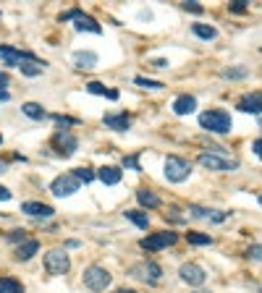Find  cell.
Listing matches in <instances>:
<instances>
[{
	"label": "cell",
	"mask_w": 262,
	"mask_h": 293,
	"mask_svg": "<svg viewBox=\"0 0 262 293\" xmlns=\"http://www.w3.org/2000/svg\"><path fill=\"white\" fill-rule=\"evenodd\" d=\"M71 175L76 178L79 184H81V181H84V184H92V181H95V173H92L90 168H74V173H71Z\"/></svg>",
	"instance_id": "83f0119b"
},
{
	"label": "cell",
	"mask_w": 262,
	"mask_h": 293,
	"mask_svg": "<svg viewBox=\"0 0 262 293\" xmlns=\"http://www.w3.org/2000/svg\"><path fill=\"white\" fill-rule=\"evenodd\" d=\"M200 165L205 170H212V173H233L238 168L236 160L231 157H223V154H215V152H202L200 154Z\"/></svg>",
	"instance_id": "7a4b0ae2"
},
{
	"label": "cell",
	"mask_w": 262,
	"mask_h": 293,
	"mask_svg": "<svg viewBox=\"0 0 262 293\" xmlns=\"http://www.w3.org/2000/svg\"><path fill=\"white\" fill-rule=\"evenodd\" d=\"M191 32L200 37V39H215V37H217V29H215V27H207V24H194Z\"/></svg>",
	"instance_id": "484cf974"
},
{
	"label": "cell",
	"mask_w": 262,
	"mask_h": 293,
	"mask_svg": "<svg viewBox=\"0 0 262 293\" xmlns=\"http://www.w3.org/2000/svg\"><path fill=\"white\" fill-rule=\"evenodd\" d=\"M79 16H81V11H79V8H74V11L60 13V21H71V18H79Z\"/></svg>",
	"instance_id": "e575fe53"
},
{
	"label": "cell",
	"mask_w": 262,
	"mask_h": 293,
	"mask_svg": "<svg viewBox=\"0 0 262 293\" xmlns=\"http://www.w3.org/2000/svg\"><path fill=\"white\" fill-rule=\"evenodd\" d=\"M238 110L259 116V112H262V92H249V95H244L242 100H238Z\"/></svg>",
	"instance_id": "4fadbf2b"
},
{
	"label": "cell",
	"mask_w": 262,
	"mask_h": 293,
	"mask_svg": "<svg viewBox=\"0 0 262 293\" xmlns=\"http://www.w3.org/2000/svg\"><path fill=\"white\" fill-rule=\"evenodd\" d=\"M196 293H210V290H196Z\"/></svg>",
	"instance_id": "7dc6e473"
},
{
	"label": "cell",
	"mask_w": 262,
	"mask_h": 293,
	"mask_svg": "<svg viewBox=\"0 0 262 293\" xmlns=\"http://www.w3.org/2000/svg\"><path fill=\"white\" fill-rule=\"evenodd\" d=\"M53 147H55V152H58V154L71 157V154L79 149V139L74 137V133H71L69 128H60V131L55 133V139H53Z\"/></svg>",
	"instance_id": "52a82bcc"
},
{
	"label": "cell",
	"mask_w": 262,
	"mask_h": 293,
	"mask_svg": "<svg viewBox=\"0 0 262 293\" xmlns=\"http://www.w3.org/2000/svg\"><path fill=\"white\" fill-rule=\"evenodd\" d=\"M259 53H262V50H259Z\"/></svg>",
	"instance_id": "816d5d0a"
},
{
	"label": "cell",
	"mask_w": 262,
	"mask_h": 293,
	"mask_svg": "<svg viewBox=\"0 0 262 293\" xmlns=\"http://www.w3.org/2000/svg\"><path fill=\"white\" fill-rule=\"evenodd\" d=\"M123 215H126V220H131V222H134L137 228L147 231V225H149V217H147V212H139V210H126Z\"/></svg>",
	"instance_id": "cb8c5ba5"
},
{
	"label": "cell",
	"mask_w": 262,
	"mask_h": 293,
	"mask_svg": "<svg viewBox=\"0 0 262 293\" xmlns=\"http://www.w3.org/2000/svg\"><path fill=\"white\" fill-rule=\"evenodd\" d=\"M123 168H131V170H142V168H139V160H137V154H128V157H123Z\"/></svg>",
	"instance_id": "1f68e13d"
},
{
	"label": "cell",
	"mask_w": 262,
	"mask_h": 293,
	"mask_svg": "<svg viewBox=\"0 0 262 293\" xmlns=\"http://www.w3.org/2000/svg\"><path fill=\"white\" fill-rule=\"evenodd\" d=\"M134 81H137L139 86H144V89H163V86H165L163 81H155V79H144V76H137Z\"/></svg>",
	"instance_id": "f546056e"
},
{
	"label": "cell",
	"mask_w": 262,
	"mask_h": 293,
	"mask_svg": "<svg viewBox=\"0 0 262 293\" xmlns=\"http://www.w3.org/2000/svg\"><path fill=\"white\" fill-rule=\"evenodd\" d=\"M8 241H21V243H24L27 241V231H11L8 233Z\"/></svg>",
	"instance_id": "836d02e7"
},
{
	"label": "cell",
	"mask_w": 262,
	"mask_h": 293,
	"mask_svg": "<svg viewBox=\"0 0 262 293\" xmlns=\"http://www.w3.org/2000/svg\"><path fill=\"white\" fill-rule=\"evenodd\" d=\"M21 112H24V116H29V118H34V121L45 118V107H42L39 102H24V105H21Z\"/></svg>",
	"instance_id": "603a6c76"
},
{
	"label": "cell",
	"mask_w": 262,
	"mask_h": 293,
	"mask_svg": "<svg viewBox=\"0 0 262 293\" xmlns=\"http://www.w3.org/2000/svg\"><path fill=\"white\" fill-rule=\"evenodd\" d=\"M160 275H163V269H160V264H155V262H142V264L131 267V278H139V280H144V283H158Z\"/></svg>",
	"instance_id": "ba28073f"
},
{
	"label": "cell",
	"mask_w": 262,
	"mask_h": 293,
	"mask_svg": "<svg viewBox=\"0 0 262 293\" xmlns=\"http://www.w3.org/2000/svg\"><path fill=\"white\" fill-rule=\"evenodd\" d=\"M194 110H196V97H191V95H181L173 102V112H176V116H189Z\"/></svg>",
	"instance_id": "ac0fdd59"
},
{
	"label": "cell",
	"mask_w": 262,
	"mask_h": 293,
	"mask_svg": "<svg viewBox=\"0 0 262 293\" xmlns=\"http://www.w3.org/2000/svg\"><path fill=\"white\" fill-rule=\"evenodd\" d=\"M259 205H262V194H259Z\"/></svg>",
	"instance_id": "c3c4849f"
},
{
	"label": "cell",
	"mask_w": 262,
	"mask_h": 293,
	"mask_svg": "<svg viewBox=\"0 0 262 293\" xmlns=\"http://www.w3.org/2000/svg\"><path fill=\"white\" fill-rule=\"evenodd\" d=\"M11 196H13V194H11V191H8L6 186H0V201H8Z\"/></svg>",
	"instance_id": "60d3db41"
},
{
	"label": "cell",
	"mask_w": 262,
	"mask_h": 293,
	"mask_svg": "<svg viewBox=\"0 0 262 293\" xmlns=\"http://www.w3.org/2000/svg\"><path fill=\"white\" fill-rule=\"evenodd\" d=\"M186 241H189V243H194V246H210V243H212V238H210V236H205V233H194V231H189V233H186Z\"/></svg>",
	"instance_id": "4316f807"
},
{
	"label": "cell",
	"mask_w": 262,
	"mask_h": 293,
	"mask_svg": "<svg viewBox=\"0 0 262 293\" xmlns=\"http://www.w3.org/2000/svg\"><path fill=\"white\" fill-rule=\"evenodd\" d=\"M50 191L55 194V196H71V194H76L79 191V181L71 175V173H66V175H58L55 181L50 184Z\"/></svg>",
	"instance_id": "9c48e42d"
},
{
	"label": "cell",
	"mask_w": 262,
	"mask_h": 293,
	"mask_svg": "<svg viewBox=\"0 0 262 293\" xmlns=\"http://www.w3.org/2000/svg\"><path fill=\"white\" fill-rule=\"evenodd\" d=\"M116 293H134V288H121V290H116Z\"/></svg>",
	"instance_id": "f6af8a7d"
},
{
	"label": "cell",
	"mask_w": 262,
	"mask_h": 293,
	"mask_svg": "<svg viewBox=\"0 0 262 293\" xmlns=\"http://www.w3.org/2000/svg\"><path fill=\"white\" fill-rule=\"evenodd\" d=\"M102 121H105L107 128H113V131H128V126H131V118L126 116V112H107Z\"/></svg>",
	"instance_id": "5bb4252c"
},
{
	"label": "cell",
	"mask_w": 262,
	"mask_h": 293,
	"mask_svg": "<svg viewBox=\"0 0 262 293\" xmlns=\"http://www.w3.org/2000/svg\"><path fill=\"white\" fill-rule=\"evenodd\" d=\"M21 212H27L32 217H53V207L42 205V201H24V205H21Z\"/></svg>",
	"instance_id": "9a60e30c"
},
{
	"label": "cell",
	"mask_w": 262,
	"mask_h": 293,
	"mask_svg": "<svg viewBox=\"0 0 262 293\" xmlns=\"http://www.w3.org/2000/svg\"><path fill=\"white\" fill-rule=\"evenodd\" d=\"M189 212H191V217H210V212H212V210H205V207L191 205V207H189Z\"/></svg>",
	"instance_id": "d6a6232c"
},
{
	"label": "cell",
	"mask_w": 262,
	"mask_h": 293,
	"mask_svg": "<svg viewBox=\"0 0 262 293\" xmlns=\"http://www.w3.org/2000/svg\"><path fill=\"white\" fill-rule=\"evenodd\" d=\"M152 69H168V60H165V58H158V60H152Z\"/></svg>",
	"instance_id": "ab89813d"
},
{
	"label": "cell",
	"mask_w": 262,
	"mask_h": 293,
	"mask_svg": "<svg viewBox=\"0 0 262 293\" xmlns=\"http://www.w3.org/2000/svg\"><path fill=\"white\" fill-rule=\"evenodd\" d=\"M84 285L90 288V290H95V293H100V290H105L107 285H111V273H107L105 267H100V264H90L84 269Z\"/></svg>",
	"instance_id": "3957f363"
},
{
	"label": "cell",
	"mask_w": 262,
	"mask_h": 293,
	"mask_svg": "<svg viewBox=\"0 0 262 293\" xmlns=\"http://www.w3.org/2000/svg\"><path fill=\"white\" fill-rule=\"evenodd\" d=\"M86 92H90V95H105L107 100H118L116 89H105V84H100V81H90V84H86Z\"/></svg>",
	"instance_id": "44dd1931"
},
{
	"label": "cell",
	"mask_w": 262,
	"mask_h": 293,
	"mask_svg": "<svg viewBox=\"0 0 262 293\" xmlns=\"http://www.w3.org/2000/svg\"><path fill=\"white\" fill-rule=\"evenodd\" d=\"M259 126H262V118H259Z\"/></svg>",
	"instance_id": "f907efd6"
},
{
	"label": "cell",
	"mask_w": 262,
	"mask_h": 293,
	"mask_svg": "<svg viewBox=\"0 0 262 293\" xmlns=\"http://www.w3.org/2000/svg\"><path fill=\"white\" fill-rule=\"evenodd\" d=\"M223 76H226V79H247V76H249V71H247V69H242V65H236V69H226V71H223Z\"/></svg>",
	"instance_id": "f1b7e54d"
},
{
	"label": "cell",
	"mask_w": 262,
	"mask_h": 293,
	"mask_svg": "<svg viewBox=\"0 0 262 293\" xmlns=\"http://www.w3.org/2000/svg\"><path fill=\"white\" fill-rule=\"evenodd\" d=\"M8 84H11L8 74H0V92H3V86H8Z\"/></svg>",
	"instance_id": "7bdbcfd3"
},
{
	"label": "cell",
	"mask_w": 262,
	"mask_h": 293,
	"mask_svg": "<svg viewBox=\"0 0 262 293\" xmlns=\"http://www.w3.org/2000/svg\"><path fill=\"white\" fill-rule=\"evenodd\" d=\"M71 60H74V65H76V69H81V71L97 69V63H100L97 53H92V50H76Z\"/></svg>",
	"instance_id": "7c38bea8"
},
{
	"label": "cell",
	"mask_w": 262,
	"mask_h": 293,
	"mask_svg": "<svg viewBox=\"0 0 262 293\" xmlns=\"http://www.w3.org/2000/svg\"><path fill=\"white\" fill-rule=\"evenodd\" d=\"M6 168H8V165H6L3 160H0V173H6Z\"/></svg>",
	"instance_id": "bcb514c9"
},
{
	"label": "cell",
	"mask_w": 262,
	"mask_h": 293,
	"mask_svg": "<svg viewBox=\"0 0 262 293\" xmlns=\"http://www.w3.org/2000/svg\"><path fill=\"white\" fill-rule=\"evenodd\" d=\"M8 100H11V95L6 92V89H3V92H0V102H8Z\"/></svg>",
	"instance_id": "ee69618b"
},
{
	"label": "cell",
	"mask_w": 262,
	"mask_h": 293,
	"mask_svg": "<svg viewBox=\"0 0 262 293\" xmlns=\"http://www.w3.org/2000/svg\"><path fill=\"white\" fill-rule=\"evenodd\" d=\"M247 257L262 262V246H259V243H252V246H249V252H247Z\"/></svg>",
	"instance_id": "4dcf8cb0"
},
{
	"label": "cell",
	"mask_w": 262,
	"mask_h": 293,
	"mask_svg": "<svg viewBox=\"0 0 262 293\" xmlns=\"http://www.w3.org/2000/svg\"><path fill=\"white\" fill-rule=\"evenodd\" d=\"M0 293H24V285L13 278H0Z\"/></svg>",
	"instance_id": "d4e9b609"
},
{
	"label": "cell",
	"mask_w": 262,
	"mask_h": 293,
	"mask_svg": "<svg viewBox=\"0 0 262 293\" xmlns=\"http://www.w3.org/2000/svg\"><path fill=\"white\" fill-rule=\"evenodd\" d=\"M231 11L233 13H244L247 11V3H244V0H236V3H231Z\"/></svg>",
	"instance_id": "74e56055"
},
{
	"label": "cell",
	"mask_w": 262,
	"mask_h": 293,
	"mask_svg": "<svg viewBox=\"0 0 262 293\" xmlns=\"http://www.w3.org/2000/svg\"><path fill=\"white\" fill-rule=\"evenodd\" d=\"M189 175H191V165L184 160V157L170 154L165 160V178L170 184H181V181H186Z\"/></svg>",
	"instance_id": "277c9868"
},
{
	"label": "cell",
	"mask_w": 262,
	"mask_h": 293,
	"mask_svg": "<svg viewBox=\"0 0 262 293\" xmlns=\"http://www.w3.org/2000/svg\"><path fill=\"white\" fill-rule=\"evenodd\" d=\"M18 69H21V74H24V76H39L42 71L48 69V63L45 60H24Z\"/></svg>",
	"instance_id": "ffe728a7"
},
{
	"label": "cell",
	"mask_w": 262,
	"mask_h": 293,
	"mask_svg": "<svg viewBox=\"0 0 262 293\" xmlns=\"http://www.w3.org/2000/svg\"><path fill=\"white\" fill-rule=\"evenodd\" d=\"M186 11H194V13H202V6H196V3H184Z\"/></svg>",
	"instance_id": "b9f144b4"
},
{
	"label": "cell",
	"mask_w": 262,
	"mask_h": 293,
	"mask_svg": "<svg viewBox=\"0 0 262 293\" xmlns=\"http://www.w3.org/2000/svg\"><path fill=\"white\" fill-rule=\"evenodd\" d=\"M165 217H170V220H173V222H184V217H181V215H179V210H176V207H170V210H168V212H165Z\"/></svg>",
	"instance_id": "8d00e7d4"
},
{
	"label": "cell",
	"mask_w": 262,
	"mask_h": 293,
	"mask_svg": "<svg viewBox=\"0 0 262 293\" xmlns=\"http://www.w3.org/2000/svg\"><path fill=\"white\" fill-rule=\"evenodd\" d=\"M74 27H76V32H92V34H102V27L97 24V21H95L92 16H84V13L76 18V24H74Z\"/></svg>",
	"instance_id": "d6986e66"
},
{
	"label": "cell",
	"mask_w": 262,
	"mask_h": 293,
	"mask_svg": "<svg viewBox=\"0 0 262 293\" xmlns=\"http://www.w3.org/2000/svg\"><path fill=\"white\" fill-rule=\"evenodd\" d=\"M0 144H3V137H0Z\"/></svg>",
	"instance_id": "681fc988"
},
{
	"label": "cell",
	"mask_w": 262,
	"mask_h": 293,
	"mask_svg": "<svg viewBox=\"0 0 262 293\" xmlns=\"http://www.w3.org/2000/svg\"><path fill=\"white\" fill-rule=\"evenodd\" d=\"M121 168H116V165H105V168H100L97 170V178L105 184V186H116V184H121Z\"/></svg>",
	"instance_id": "2e32d148"
},
{
	"label": "cell",
	"mask_w": 262,
	"mask_h": 293,
	"mask_svg": "<svg viewBox=\"0 0 262 293\" xmlns=\"http://www.w3.org/2000/svg\"><path fill=\"white\" fill-rule=\"evenodd\" d=\"M55 118V123H63V126H76L79 121L76 118H66V116H53Z\"/></svg>",
	"instance_id": "d590c367"
},
{
	"label": "cell",
	"mask_w": 262,
	"mask_h": 293,
	"mask_svg": "<svg viewBox=\"0 0 262 293\" xmlns=\"http://www.w3.org/2000/svg\"><path fill=\"white\" fill-rule=\"evenodd\" d=\"M176 241H179V236H176V233L163 231V233H152V236L142 238V241H139V246H142V249H147V252H160V249H165V246H173Z\"/></svg>",
	"instance_id": "8992f818"
},
{
	"label": "cell",
	"mask_w": 262,
	"mask_h": 293,
	"mask_svg": "<svg viewBox=\"0 0 262 293\" xmlns=\"http://www.w3.org/2000/svg\"><path fill=\"white\" fill-rule=\"evenodd\" d=\"M179 275H181V280L184 283H189V285H194V288H200L205 280H207V275H205V269L200 267V264H191V262H186V264H181V269H179Z\"/></svg>",
	"instance_id": "30bf717a"
},
{
	"label": "cell",
	"mask_w": 262,
	"mask_h": 293,
	"mask_svg": "<svg viewBox=\"0 0 262 293\" xmlns=\"http://www.w3.org/2000/svg\"><path fill=\"white\" fill-rule=\"evenodd\" d=\"M252 149H254V154L259 157V160H262V137L259 139H254V144H252Z\"/></svg>",
	"instance_id": "f35d334b"
},
{
	"label": "cell",
	"mask_w": 262,
	"mask_h": 293,
	"mask_svg": "<svg viewBox=\"0 0 262 293\" xmlns=\"http://www.w3.org/2000/svg\"><path fill=\"white\" fill-rule=\"evenodd\" d=\"M69 267H71V259H69L66 252L53 249V252L45 254V269L50 275H66V273H69Z\"/></svg>",
	"instance_id": "5b68a950"
},
{
	"label": "cell",
	"mask_w": 262,
	"mask_h": 293,
	"mask_svg": "<svg viewBox=\"0 0 262 293\" xmlns=\"http://www.w3.org/2000/svg\"><path fill=\"white\" fill-rule=\"evenodd\" d=\"M200 126L210 133H228L233 128V121H231V112L228 110H205L200 116Z\"/></svg>",
	"instance_id": "6da1fadb"
},
{
	"label": "cell",
	"mask_w": 262,
	"mask_h": 293,
	"mask_svg": "<svg viewBox=\"0 0 262 293\" xmlns=\"http://www.w3.org/2000/svg\"><path fill=\"white\" fill-rule=\"evenodd\" d=\"M37 252H39V241H37V238H27V241L16 249V259H18V262H27V259H32Z\"/></svg>",
	"instance_id": "e0dca14e"
},
{
	"label": "cell",
	"mask_w": 262,
	"mask_h": 293,
	"mask_svg": "<svg viewBox=\"0 0 262 293\" xmlns=\"http://www.w3.org/2000/svg\"><path fill=\"white\" fill-rule=\"evenodd\" d=\"M137 199H139V205L142 207H160V199H158V194H152L149 189H139L137 191Z\"/></svg>",
	"instance_id": "7402d4cb"
},
{
	"label": "cell",
	"mask_w": 262,
	"mask_h": 293,
	"mask_svg": "<svg viewBox=\"0 0 262 293\" xmlns=\"http://www.w3.org/2000/svg\"><path fill=\"white\" fill-rule=\"evenodd\" d=\"M0 58L6 60V65H18L24 63V60H39V58H34L32 53H24V50H16V48H8V44H0Z\"/></svg>",
	"instance_id": "8fae6325"
}]
</instances>
